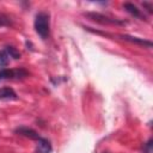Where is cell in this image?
I'll use <instances>...</instances> for the list:
<instances>
[{"instance_id":"1","label":"cell","mask_w":153,"mask_h":153,"mask_svg":"<svg viewBox=\"0 0 153 153\" xmlns=\"http://www.w3.org/2000/svg\"><path fill=\"white\" fill-rule=\"evenodd\" d=\"M49 13L47 12H38L35 17V31L42 39H47L50 31V19Z\"/></svg>"},{"instance_id":"2","label":"cell","mask_w":153,"mask_h":153,"mask_svg":"<svg viewBox=\"0 0 153 153\" xmlns=\"http://www.w3.org/2000/svg\"><path fill=\"white\" fill-rule=\"evenodd\" d=\"M27 75V72L23 68L20 69H8V68H2L0 69V81L6 80V79H14V78H24Z\"/></svg>"},{"instance_id":"3","label":"cell","mask_w":153,"mask_h":153,"mask_svg":"<svg viewBox=\"0 0 153 153\" xmlns=\"http://www.w3.org/2000/svg\"><path fill=\"white\" fill-rule=\"evenodd\" d=\"M14 133L18 134V135L29 137V139H31V140H36V141L41 139L39 134H38L36 130H33L32 128H29V127H18V128L14 129Z\"/></svg>"},{"instance_id":"4","label":"cell","mask_w":153,"mask_h":153,"mask_svg":"<svg viewBox=\"0 0 153 153\" xmlns=\"http://www.w3.org/2000/svg\"><path fill=\"white\" fill-rule=\"evenodd\" d=\"M51 151H53V146L48 139L41 137L39 140H37L36 153H51Z\"/></svg>"},{"instance_id":"5","label":"cell","mask_w":153,"mask_h":153,"mask_svg":"<svg viewBox=\"0 0 153 153\" xmlns=\"http://www.w3.org/2000/svg\"><path fill=\"white\" fill-rule=\"evenodd\" d=\"M17 93L11 87H1L0 88V99L8 100V99H17Z\"/></svg>"},{"instance_id":"6","label":"cell","mask_w":153,"mask_h":153,"mask_svg":"<svg viewBox=\"0 0 153 153\" xmlns=\"http://www.w3.org/2000/svg\"><path fill=\"white\" fill-rule=\"evenodd\" d=\"M87 16L93 18V20H97V22L100 20V23H110V24H122L123 23V22H120L117 19H110V18L104 17V16L98 14V13H87Z\"/></svg>"},{"instance_id":"7","label":"cell","mask_w":153,"mask_h":153,"mask_svg":"<svg viewBox=\"0 0 153 153\" xmlns=\"http://www.w3.org/2000/svg\"><path fill=\"white\" fill-rule=\"evenodd\" d=\"M123 39L126 41H129L131 43H136V44H141V45H146L148 48L152 47V42L151 41H147V39H143V38H139V37H133V36H128V35H123L121 36Z\"/></svg>"},{"instance_id":"8","label":"cell","mask_w":153,"mask_h":153,"mask_svg":"<svg viewBox=\"0 0 153 153\" xmlns=\"http://www.w3.org/2000/svg\"><path fill=\"white\" fill-rule=\"evenodd\" d=\"M123 7H124V10H126L128 13H130L131 16H134V17H136V18H142V14H141L140 10H139L134 4L126 2V4H123Z\"/></svg>"},{"instance_id":"9","label":"cell","mask_w":153,"mask_h":153,"mask_svg":"<svg viewBox=\"0 0 153 153\" xmlns=\"http://www.w3.org/2000/svg\"><path fill=\"white\" fill-rule=\"evenodd\" d=\"M5 50H6L7 55H8L10 57L14 59V60H18V59L20 57V53H19V51H18L16 48H13V47L7 45V47H5Z\"/></svg>"},{"instance_id":"10","label":"cell","mask_w":153,"mask_h":153,"mask_svg":"<svg viewBox=\"0 0 153 153\" xmlns=\"http://www.w3.org/2000/svg\"><path fill=\"white\" fill-rule=\"evenodd\" d=\"M8 60H10V56L7 55L6 50L5 49L1 50L0 51V66H6L7 62H8Z\"/></svg>"},{"instance_id":"11","label":"cell","mask_w":153,"mask_h":153,"mask_svg":"<svg viewBox=\"0 0 153 153\" xmlns=\"http://www.w3.org/2000/svg\"><path fill=\"white\" fill-rule=\"evenodd\" d=\"M145 153H152V140L149 139L145 147Z\"/></svg>"},{"instance_id":"12","label":"cell","mask_w":153,"mask_h":153,"mask_svg":"<svg viewBox=\"0 0 153 153\" xmlns=\"http://www.w3.org/2000/svg\"><path fill=\"white\" fill-rule=\"evenodd\" d=\"M8 24H10L8 19H6V18H2V17H0V26H2V25H8Z\"/></svg>"}]
</instances>
